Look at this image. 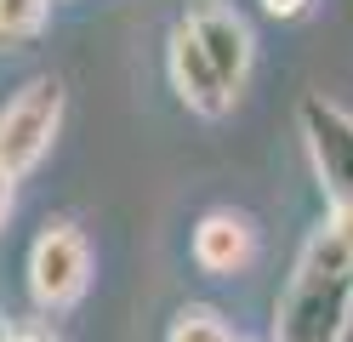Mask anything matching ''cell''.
<instances>
[{
	"label": "cell",
	"mask_w": 353,
	"mask_h": 342,
	"mask_svg": "<svg viewBox=\"0 0 353 342\" xmlns=\"http://www.w3.org/2000/svg\"><path fill=\"white\" fill-rule=\"evenodd\" d=\"M347 314H353V263L342 257L336 234L319 228L279 296L274 342H342Z\"/></svg>",
	"instance_id": "6da1fadb"
},
{
	"label": "cell",
	"mask_w": 353,
	"mask_h": 342,
	"mask_svg": "<svg viewBox=\"0 0 353 342\" xmlns=\"http://www.w3.org/2000/svg\"><path fill=\"white\" fill-rule=\"evenodd\" d=\"M57 120H63V86L52 75L29 80L6 108H0V171L23 177L29 166H40V154H46L52 137H57Z\"/></svg>",
	"instance_id": "7a4b0ae2"
},
{
	"label": "cell",
	"mask_w": 353,
	"mask_h": 342,
	"mask_svg": "<svg viewBox=\"0 0 353 342\" xmlns=\"http://www.w3.org/2000/svg\"><path fill=\"white\" fill-rule=\"evenodd\" d=\"M92 280V245L74 222H46V234L29 251V296L40 308H74Z\"/></svg>",
	"instance_id": "3957f363"
},
{
	"label": "cell",
	"mask_w": 353,
	"mask_h": 342,
	"mask_svg": "<svg viewBox=\"0 0 353 342\" xmlns=\"http://www.w3.org/2000/svg\"><path fill=\"white\" fill-rule=\"evenodd\" d=\"M296 114H302V137H307V154H314V171L330 205H347L353 200V114L336 108L330 97H302Z\"/></svg>",
	"instance_id": "277c9868"
},
{
	"label": "cell",
	"mask_w": 353,
	"mask_h": 342,
	"mask_svg": "<svg viewBox=\"0 0 353 342\" xmlns=\"http://www.w3.org/2000/svg\"><path fill=\"white\" fill-rule=\"evenodd\" d=\"M171 86H176V97H183L194 114H205V120L228 114V103H234L228 80L211 68V57L200 52V40H194L188 23H176V29H171Z\"/></svg>",
	"instance_id": "5b68a950"
},
{
	"label": "cell",
	"mask_w": 353,
	"mask_h": 342,
	"mask_svg": "<svg viewBox=\"0 0 353 342\" xmlns=\"http://www.w3.org/2000/svg\"><path fill=\"white\" fill-rule=\"evenodd\" d=\"M188 29L200 40V52L211 57V68L228 80V91L245 86V75H251V29H245V17L228 12V6H200V12H188Z\"/></svg>",
	"instance_id": "8992f818"
},
{
	"label": "cell",
	"mask_w": 353,
	"mask_h": 342,
	"mask_svg": "<svg viewBox=\"0 0 353 342\" xmlns=\"http://www.w3.org/2000/svg\"><path fill=\"white\" fill-rule=\"evenodd\" d=\"M194 263H200L205 274H223V280L245 274L256 263V228H251V217H239V211H205L200 228H194Z\"/></svg>",
	"instance_id": "52a82bcc"
},
{
	"label": "cell",
	"mask_w": 353,
	"mask_h": 342,
	"mask_svg": "<svg viewBox=\"0 0 353 342\" xmlns=\"http://www.w3.org/2000/svg\"><path fill=\"white\" fill-rule=\"evenodd\" d=\"M165 342H234V336H228V325H223V314H216V308L194 303V308L176 314V325H171Z\"/></svg>",
	"instance_id": "ba28073f"
},
{
	"label": "cell",
	"mask_w": 353,
	"mask_h": 342,
	"mask_svg": "<svg viewBox=\"0 0 353 342\" xmlns=\"http://www.w3.org/2000/svg\"><path fill=\"white\" fill-rule=\"evenodd\" d=\"M46 23V0H0V40H23Z\"/></svg>",
	"instance_id": "9c48e42d"
},
{
	"label": "cell",
	"mask_w": 353,
	"mask_h": 342,
	"mask_svg": "<svg viewBox=\"0 0 353 342\" xmlns=\"http://www.w3.org/2000/svg\"><path fill=\"white\" fill-rule=\"evenodd\" d=\"M330 234H336L342 257L353 263V200H347V205H330Z\"/></svg>",
	"instance_id": "30bf717a"
},
{
	"label": "cell",
	"mask_w": 353,
	"mask_h": 342,
	"mask_svg": "<svg viewBox=\"0 0 353 342\" xmlns=\"http://www.w3.org/2000/svg\"><path fill=\"white\" fill-rule=\"evenodd\" d=\"M262 12H268V17H302L307 0H262Z\"/></svg>",
	"instance_id": "8fae6325"
},
{
	"label": "cell",
	"mask_w": 353,
	"mask_h": 342,
	"mask_svg": "<svg viewBox=\"0 0 353 342\" xmlns=\"http://www.w3.org/2000/svg\"><path fill=\"white\" fill-rule=\"evenodd\" d=\"M12 182H17L12 171H0V222H6V211H12Z\"/></svg>",
	"instance_id": "7c38bea8"
},
{
	"label": "cell",
	"mask_w": 353,
	"mask_h": 342,
	"mask_svg": "<svg viewBox=\"0 0 353 342\" xmlns=\"http://www.w3.org/2000/svg\"><path fill=\"white\" fill-rule=\"evenodd\" d=\"M12 342H52L46 331H12Z\"/></svg>",
	"instance_id": "4fadbf2b"
},
{
	"label": "cell",
	"mask_w": 353,
	"mask_h": 342,
	"mask_svg": "<svg viewBox=\"0 0 353 342\" xmlns=\"http://www.w3.org/2000/svg\"><path fill=\"white\" fill-rule=\"evenodd\" d=\"M0 342H12V325H6V319H0Z\"/></svg>",
	"instance_id": "5bb4252c"
}]
</instances>
